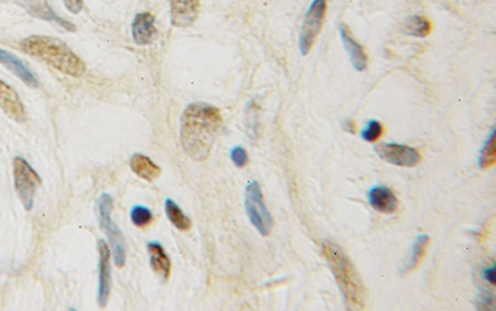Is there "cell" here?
<instances>
[{
	"label": "cell",
	"mask_w": 496,
	"mask_h": 311,
	"mask_svg": "<svg viewBox=\"0 0 496 311\" xmlns=\"http://www.w3.org/2000/svg\"><path fill=\"white\" fill-rule=\"evenodd\" d=\"M222 124L224 119L216 107L202 102L186 107L180 118V141L185 154L195 161L206 160Z\"/></svg>",
	"instance_id": "cell-1"
},
{
	"label": "cell",
	"mask_w": 496,
	"mask_h": 311,
	"mask_svg": "<svg viewBox=\"0 0 496 311\" xmlns=\"http://www.w3.org/2000/svg\"><path fill=\"white\" fill-rule=\"evenodd\" d=\"M321 253L330 267L346 308L348 310H364L366 308V290L346 253L330 241L323 242Z\"/></svg>",
	"instance_id": "cell-2"
},
{
	"label": "cell",
	"mask_w": 496,
	"mask_h": 311,
	"mask_svg": "<svg viewBox=\"0 0 496 311\" xmlns=\"http://www.w3.org/2000/svg\"><path fill=\"white\" fill-rule=\"evenodd\" d=\"M20 47L30 56L42 60L69 76L81 77L86 72V65L82 60L65 42L53 36H29L21 42Z\"/></svg>",
	"instance_id": "cell-3"
},
{
	"label": "cell",
	"mask_w": 496,
	"mask_h": 311,
	"mask_svg": "<svg viewBox=\"0 0 496 311\" xmlns=\"http://www.w3.org/2000/svg\"><path fill=\"white\" fill-rule=\"evenodd\" d=\"M97 208H98L100 227L106 233L111 245L114 265L118 268H123L125 265V240L122 231L116 223L113 222L111 216L113 210L112 196L108 194L100 195V199L97 201Z\"/></svg>",
	"instance_id": "cell-4"
},
{
	"label": "cell",
	"mask_w": 496,
	"mask_h": 311,
	"mask_svg": "<svg viewBox=\"0 0 496 311\" xmlns=\"http://www.w3.org/2000/svg\"><path fill=\"white\" fill-rule=\"evenodd\" d=\"M245 208L248 220L258 233L263 237L271 235L273 229V217L268 211L260 184L252 180L247 184L245 191Z\"/></svg>",
	"instance_id": "cell-5"
},
{
	"label": "cell",
	"mask_w": 496,
	"mask_h": 311,
	"mask_svg": "<svg viewBox=\"0 0 496 311\" xmlns=\"http://www.w3.org/2000/svg\"><path fill=\"white\" fill-rule=\"evenodd\" d=\"M326 12H328L326 0H313L308 8L299 34V51L303 56L310 53V50L315 45L321 28L324 25Z\"/></svg>",
	"instance_id": "cell-6"
},
{
	"label": "cell",
	"mask_w": 496,
	"mask_h": 311,
	"mask_svg": "<svg viewBox=\"0 0 496 311\" xmlns=\"http://www.w3.org/2000/svg\"><path fill=\"white\" fill-rule=\"evenodd\" d=\"M14 184L18 193L19 199L26 211H30L34 206L36 191L42 185V177L36 172L31 165L24 158L17 157L12 163Z\"/></svg>",
	"instance_id": "cell-7"
},
{
	"label": "cell",
	"mask_w": 496,
	"mask_h": 311,
	"mask_svg": "<svg viewBox=\"0 0 496 311\" xmlns=\"http://www.w3.org/2000/svg\"><path fill=\"white\" fill-rule=\"evenodd\" d=\"M375 150L384 161L400 168H414L422 160V155L417 149L405 144L382 143L375 148Z\"/></svg>",
	"instance_id": "cell-8"
},
{
	"label": "cell",
	"mask_w": 496,
	"mask_h": 311,
	"mask_svg": "<svg viewBox=\"0 0 496 311\" xmlns=\"http://www.w3.org/2000/svg\"><path fill=\"white\" fill-rule=\"evenodd\" d=\"M100 276H98V305L105 308L111 293V248L106 241H98Z\"/></svg>",
	"instance_id": "cell-9"
},
{
	"label": "cell",
	"mask_w": 496,
	"mask_h": 311,
	"mask_svg": "<svg viewBox=\"0 0 496 311\" xmlns=\"http://www.w3.org/2000/svg\"><path fill=\"white\" fill-rule=\"evenodd\" d=\"M170 19L177 28H188L195 23L200 12L201 0H169Z\"/></svg>",
	"instance_id": "cell-10"
},
{
	"label": "cell",
	"mask_w": 496,
	"mask_h": 311,
	"mask_svg": "<svg viewBox=\"0 0 496 311\" xmlns=\"http://www.w3.org/2000/svg\"><path fill=\"white\" fill-rule=\"evenodd\" d=\"M339 31H340L342 42H343L346 53H348L350 62H351L353 67H354L355 70L359 71V72L366 70L367 64H369V56H367L366 51H365V47L362 46L360 42L355 39L354 34L351 33V30H350L348 25L342 24Z\"/></svg>",
	"instance_id": "cell-11"
},
{
	"label": "cell",
	"mask_w": 496,
	"mask_h": 311,
	"mask_svg": "<svg viewBox=\"0 0 496 311\" xmlns=\"http://www.w3.org/2000/svg\"><path fill=\"white\" fill-rule=\"evenodd\" d=\"M20 4L26 12L35 18L57 24L62 29L70 33H73L76 30V26L73 24L61 18L53 12L51 6H48V0H20Z\"/></svg>",
	"instance_id": "cell-12"
},
{
	"label": "cell",
	"mask_w": 496,
	"mask_h": 311,
	"mask_svg": "<svg viewBox=\"0 0 496 311\" xmlns=\"http://www.w3.org/2000/svg\"><path fill=\"white\" fill-rule=\"evenodd\" d=\"M0 108L8 117L15 122L23 123L26 121V112L19 94L14 89L0 80Z\"/></svg>",
	"instance_id": "cell-13"
},
{
	"label": "cell",
	"mask_w": 496,
	"mask_h": 311,
	"mask_svg": "<svg viewBox=\"0 0 496 311\" xmlns=\"http://www.w3.org/2000/svg\"><path fill=\"white\" fill-rule=\"evenodd\" d=\"M367 200L375 211L391 215L398 208V199L395 193L384 185H378L369 190Z\"/></svg>",
	"instance_id": "cell-14"
},
{
	"label": "cell",
	"mask_w": 496,
	"mask_h": 311,
	"mask_svg": "<svg viewBox=\"0 0 496 311\" xmlns=\"http://www.w3.org/2000/svg\"><path fill=\"white\" fill-rule=\"evenodd\" d=\"M157 29L155 17L152 12H138L132 23V36L136 45L145 46L153 42Z\"/></svg>",
	"instance_id": "cell-15"
},
{
	"label": "cell",
	"mask_w": 496,
	"mask_h": 311,
	"mask_svg": "<svg viewBox=\"0 0 496 311\" xmlns=\"http://www.w3.org/2000/svg\"><path fill=\"white\" fill-rule=\"evenodd\" d=\"M0 64L10 71L12 75L20 78L26 86H29L30 89L39 87V80L35 76V73L15 55L0 48Z\"/></svg>",
	"instance_id": "cell-16"
},
{
	"label": "cell",
	"mask_w": 496,
	"mask_h": 311,
	"mask_svg": "<svg viewBox=\"0 0 496 311\" xmlns=\"http://www.w3.org/2000/svg\"><path fill=\"white\" fill-rule=\"evenodd\" d=\"M428 246H429V236L422 233L414 238V243L409 248L408 259L402 265V276H406L420 267L422 260L425 259V254H427Z\"/></svg>",
	"instance_id": "cell-17"
},
{
	"label": "cell",
	"mask_w": 496,
	"mask_h": 311,
	"mask_svg": "<svg viewBox=\"0 0 496 311\" xmlns=\"http://www.w3.org/2000/svg\"><path fill=\"white\" fill-rule=\"evenodd\" d=\"M130 168L133 172L145 181H154L160 177L161 169L152 159L143 154H134L130 158Z\"/></svg>",
	"instance_id": "cell-18"
},
{
	"label": "cell",
	"mask_w": 496,
	"mask_h": 311,
	"mask_svg": "<svg viewBox=\"0 0 496 311\" xmlns=\"http://www.w3.org/2000/svg\"><path fill=\"white\" fill-rule=\"evenodd\" d=\"M148 253L150 265L154 272L166 281L172 272V263L166 254V249L160 243L150 242L148 245Z\"/></svg>",
	"instance_id": "cell-19"
},
{
	"label": "cell",
	"mask_w": 496,
	"mask_h": 311,
	"mask_svg": "<svg viewBox=\"0 0 496 311\" xmlns=\"http://www.w3.org/2000/svg\"><path fill=\"white\" fill-rule=\"evenodd\" d=\"M431 20L423 15H412L405 20L403 31L414 37H427L432 33Z\"/></svg>",
	"instance_id": "cell-20"
},
{
	"label": "cell",
	"mask_w": 496,
	"mask_h": 311,
	"mask_svg": "<svg viewBox=\"0 0 496 311\" xmlns=\"http://www.w3.org/2000/svg\"><path fill=\"white\" fill-rule=\"evenodd\" d=\"M479 168L489 170L496 163L495 130L490 132L479 153Z\"/></svg>",
	"instance_id": "cell-21"
},
{
	"label": "cell",
	"mask_w": 496,
	"mask_h": 311,
	"mask_svg": "<svg viewBox=\"0 0 496 311\" xmlns=\"http://www.w3.org/2000/svg\"><path fill=\"white\" fill-rule=\"evenodd\" d=\"M166 212L169 221L179 231H189L193 227L191 220L184 213L183 210L172 199H168L166 201Z\"/></svg>",
	"instance_id": "cell-22"
},
{
	"label": "cell",
	"mask_w": 496,
	"mask_h": 311,
	"mask_svg": "<svg viewBox=\"0 0 496 311\" xmlns=\"http://www.w3.org/2000/svg\"><path fill=\"white\" fill-rule=\"evenodd\" d=\"M384 133V124L376 119H370L360 132L361 139L366 143H376Z\"/></svg>",
	"instance_id": "cell-23"
},
{
	"label": "cell",
	"mask_w": 496,
	"mask_h": 311,
	"mask_svg": "<svg viewBox=\"0 0 496 311\" xmlns=\"http://www.w3.org/2000/svg\"><path fill=\"white\" fill-rule=\"evenodd\" d=\"M153 213L152 211L144 207V206H134L130 211V220L132 223L139 227V229H144V227H148L150 223L153 222Z\"/></svg>",
	"instance_id": "cell-24"
},
{
	"label": "cell",
	"mask_w": 496,
	"mask_h": 311,
	"mask_svg": "<svg viewBox=\"0 0 496 311\" xmlns=\"http://www.w3.org/2000/svg\"><path fill=\"white\" fill-rule=\"evenodd\" d=\"M230 158L233 165L240 169H242L248 164L247 152L245 148L240 147V145L231 149Z\"/></svg>",
	"instance_id": "cell-25"
},
{
	"label": "cell",
	"mask_w": 496,
	"mask_h": 311,
	"mask_svg": "<svg viewBox=\"0 0 496 311\" xmlns=\"http://www.w3.org/2000/svg\"><path fill=\"white\" fill-rule=\"evenodd\" d=\"M479 310H491L494 308V296L489 292H480L478 296Z\"/></svg>",
	"instance_id": "cell-26"
},
{
	"label": "cell",
	"mask_w": 496,
	"mask_h": 311,
	"mask_svg": "<svg viewBox=\"0 0 496 311\" xmlns=\"http://www.w3.org/2000/svg\"><path fill=\"white\" fill-rule=\"evenodd\" d=\"M66 9L72 14H78L83 9V0H62Z\"/></svg>",
	"instance_id": "cell-27"
},
{
	"label": "cell",
	"mask_w": 496,
	"mask_h": 311,
	"mask_svg": "<svg viewBox=\"0 0 496 311\" xmlns=\"http://www.w3.org/2000/svg\"><path fill=\"white\" fill-rule=\"evenodd\" d=\"M481 276H483V279L490 284L491 287H494L495 285V265L484 268L481 272Z\"/></svg>",
	"instance_id": "cell-28"
},
{
	"label": "cell",
	"mask_w": 496,
	"mask_h": 311,
	"mask_svg": "<svg viewBox=\"0 0 496 311\" xmlns=\"http://www.w3.org/2000/svg\"><path fill=\"white\" fill-rule=\"evenodd\" d=\"M342 127H343L344 132H348V133H351V134H355L356 130H357V125H356V123H355L353 119H345L343 124H342Z\"/></svg>",
	"instance_id": "cell-29"
}]
</instances>
